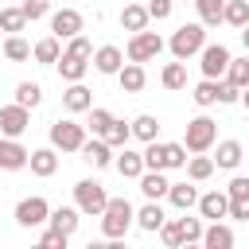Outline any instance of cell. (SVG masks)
I'll return each instance as SVG.
<instances>
[{"label":"cell","mask_w":249,"mask_h":249,"mask_svg":"<svg viewBox=\"0 0 249 249\" xmlns=\"http://www.w3.org/2000/svg\"><path fill=\"white\" fill-rule=\"evenodd\" d=\"M160 82H163L167 89H187V62H183V58L167 62V66L160 70Z\"/></svg>","instance_id":"31"},{"label":"cell","mask_w":249,"mask_h":249,"mask_svg":"<svg viewBox=\"0 0 249 249\" xmlns=\"http://www.w3.org/2000/svg\"><path fill=\"white\" fill-rule=\"evenodd\" d=\"M19 8H23V16H27V19H43V16L51 12V0H23Z\"/></svg>","instance_id":"45"},{"label":"cell","mask_w":249,"mask_h":249,"mask_svg":"<svg viewBox=\"0 0 249 249\" xmlns=\"http://www.w3.org/2000/svg\"><path fill=\"white\" fill-rule=\"evenodd\" d=\"M198 214L210 218V222L230 218V195H226V191H206V195H198Z\"/></svg>","instance_id":"15"},{"label":"cell","mask_w":249,"mask_h":249,"mask_svg":"<svg viewBox=\"0 0 249 249\" xmlns=\"http://www.w3.org/2000/svg\"><path fill=\"white\" fill-rule=\"evenodd\" d=\"M62 105H66V113H89L93 109V93L82 82H70L66 93H62Z\"/></svg>","instance_id":"20"},{"label":"cell","mask_w":249,"mask_h":249,"mask_svg":"<svg viewBox=\"0 0 249 249\" xmlns=\"http://www.w3.org/2000/svg\"><path fill=\"white\" fill-rule=\"evenodd\" d=\"M82 160H86L89 167H109V163L117 160V148H113L105 136H93V140L82 144Z\"/></svg>","instance_id":"14"},{"label":"cell","mask_w":249,"mask_h":249,"mask_svg":"<svg viewBox=\"0 0 249 249\" xmlns=\"http://www.w3.org/2000/svg\"><path fill=\"white\" fill-rule=\"evenodd\" d=\"M51 144L58 148V152H82V144H86V124H78V121H54L51 124Z\"/></svg>","instance_id":"7"},{"label":"cell","mask_w":249,"mask_h":249,"mask_svg":"<svg viewBox=\"0 0 249 249\" xmlns=\"http://www.w3.org/2000/svg\"><path fill=\"white\" fill-rule=\"evenodd\" d=\"M167 222V214H163V206H160V198H148L140 210H136V226L144 230V233H160V226Z\"/></svg>","instance_id":"19"},{"label":"cell","mask_w":249,"mask_h":249,"mask_svg":"<svg viewBox=\"0 0 249 249\" xmlns=\"http://www.w3.org/2000/svg\"><path fill=\"white\" fill-rule=\"evenodd\" d=\"M27 23H31V19L23 16V8H0V31H8V35H19Z\"/></svg>","instance_id":"34"},{"label":"cell","mask_w":249,"mask_h":249,"mask_svg":"<svg viewBox=\"0 0 249 249\" xmlns=\"http://www.w3.org/2000/svg\"><path fill=\"white\" fill-rule=\"evenodd\" d=\"M140 191H144V198H167L171 179H167L160 167H144V175H140Z\"/></svg>","instance_id":"18"},{"label":"cell","mask_w":249,"mask_h":249,"mask_svg":"<svg viewBox=\"0 0 249 249\" xmlns=\"http://www.w3.org/2000/svg\"><path fill=\"white\" fill-rule=\"evenodd\" d=\"M66 51H74V54H89V58H93V43H89L86 35H74V39L66 43Z\"/></svg>","instance_id":"49"},{"label":"cell","mask_w":249,"mask_h":249,"mask_svg":"<svg viewBox=\"0 0 249 249\" xmlns=\"http://www.w3.org/2000/svg\"><path fill=\"white\" fill-rule=\"evenodd\" d=\"M167 202H171L175 210H191V206H198L195 179H187V183H171V191H167Z\"/></svg>","instance_id":"26"},{"label":"cell","mask_w":249,"mask_h":249,"mask_svg":"<svg viewBox=\"0 0 249 249\" xmlns=\"http://www.w3.org/2000/svg\"><path fill=\"white\" fill-rule=\"evenodd\" d=\"M144 167H160V171L187 167V144H160V140H148V148H144Z\"/></svg>","instance_id":"3"},{"label":"cell","mask_w":249,"mask_h":249,"mask_svg":"<svg viewBox=\"0 0 249 249\" xmlns=\"http://www.w3.org/2000/svg\"><path fill=\"white\" fill-rule=\"evenodd\" d=\"M4 58H8V62H27V58H31V43H27L23 35H8V39H4Z\"/></svg>","instance_id":"32"},{"label":"cell","mask_w":249,"mask_h":249,"mask_svg":"<svg viewBox=\"0 0 249 249\" xmlns=\"http://www.w3.org/2000/svg\"><path fill=\"white\" fill-rule=\"evenodd\" d=\"M117 82H121V89H124V93H140V89H144V82H148L144 62H124V66L117 70Z\"/></svg>","instance_id":"21"},{"label":"cell","mask_w":249,"mask_h":249,"mask_svg":"<svg viewBox=\"0 0 249 249\" xmlns=\"http://www.w3.org/2000/svg\"><path fill=\"white\" fill-rule=\"evenodd\" d=\"M226 23L230 27H245L249 23V0H226Z\"/></svg>","instance_id":"37"},{"label":"cell","mask_w":249,"mask_h":249,"mask_svg":"<svg viewBox=\"0 0 249 249\" xmlns=\"http://www.w3.org/2000/svg\"><path fill=\"white\" fill-rule=\"evenodd\" d=\"M167 47H171V54L175 58H191V54H198L202 47H206V23L198 19V23H183V27H175V35L167 39Z\"/></svg>","instance_id":"2"},{"label":"cell","mask_w":249,"mask_h":249,"mask_svg":"<svg viewBox=\"0 0 249 249\" xmlns=\"http://www.w3.org/2000/svg\"><path fill=\"white\" fill-rule=\"evenodd\" d=\"M27 167H31V175L51 179V175L58 171V148H54V144H51V148H35L31 160H27Z\"/></svg>","instance_id":"16"},{"label":"cell","mask_w":249,"mask_h":249,"mask_svg":"<svg viewBox=\"0 0 249 249\" xmlns=\"http://www.w3.org/2000/svg\"><path fill=\"white\" fill-rule=\"evenodd\" d=\"M78 222H82L78 202H74V206H54V210H51V218H47V226H54V230H62V233H70V237H74Z\"/></svg>","instance_id":"23"},{"label":"cell","mask_w":249,"mask_h":249,"mask_svg":"<svg viewBox=\"0 0 249 249\" xmlns=\"http://www.w3.org/2000/svg\"><path fill=\"white\" fill-rule=\"evenodd\" d=\"M233 241H237V237H233V230H230L222 218H218V222H210V226L202 230V245H206V249H230Z\"/></svg>","instance_id":"24"},{"label":"cell","mask_w":249,"mask_h":249,"mask_svg":"<svg viewBox=\"0 0 249 249\" xmlns=\"http://www.w3.org/2000/svg\"><path fill=\"white\" fill-rule=\"evenodd\" d=\"M183 144H187V152H210L218 144V121H210L206 113H198L195 121H187Z\"/></svg>","instance_id":"4"},{"label":"cell","mask_w":249,"mask_h":249,"mask_svg":"<svg viewBox=\"0 0 249 249\" xmlns=\"http://www.w3.org/2000/svg\"><path fill=\"white\" fill-rule=\"evenodd\" d=\"M74 202H78V210H82V214L101 218V210H105L109 195H105V187H101L97 179H78V183H74Z\"/></svg>","instance_id":"5"},{"label":"cell","mask_w":249,"mask_h":249,"mask_svg":"<svg viewBox=\"0 0 249 249\" xmlns=\"http://www.w3.org/2000/svg\"><path fill=\"white\" fill-rule=\"evenodd\" d=\"M47 218H51V202L43 195H27L16 202V226L31 230V226H47Z\"/></svg>","instance_id":"8"},{"label":"cell","mask_w":249,"mask_h":249,"mask_svg":"<svg viewBox=\"0 0 249 249\" xmlns=\"http://www.w3.org/2000/svg\"><path fill=\"white\" fill-rule=\"evenodd\" d=\"M195 105H202V109H210V105H218V78H202L198 86H195Z\"/></svg>","instance_id":"35"},{"label":"cell","mask_w":249,"mask_h":249,"mask_svg":"<svg viewBox=\"0 0 249 249\" xmlns=\"http://www.w3.org/2000/svg\"><path fill=\"white\" fill-rule=\"evenodd\" d=\"M171 8H175V0H148V16L152 19H167Z\"/></svg>","instance_id":"47"},{"label":"cell","mask_w":249,"mask_h":249,"mask_svg":"<svg viewBox=\"0 0 249 249\" xmlns=\"http://www.w3.org/2000/svg\"><path fill=\"white\" fill-rule=\"evenodd\" d=\"M179 230H183V245H195V241H202V218H179Z\"/></svg>","instance_id":"41"},{"label":"cell","mask_w":249,"mask_h":249,"mask_svg":"<svg viewBox=\"0 0 249 249\" xmlns=\"http://www.w3.org/2000/svg\"><path fill=\"white\" fill-rule=\"evenodd\" d=\"M230 218L233 222H249V198H230Z\"/></svg>","instance_id":"48"},{"label":"cell","mask_w":249,"mask_h":249,"mask_svg":"<svg viewBox=\"0 0 249 249\" xmlns=\"http://www.w3.org/2000/svg\"><path fill=\"white\" fill-rule=\"evenodd\" d=\"M183 4H187V0H183ZM191 4H195V0H191Z\"/></svg>","instance_id":"53"},{"label":"cell","mask_w":249,"mask_h":249,"mask_svg":"<svg viewBox=\"0 0 249 249\" xmlns=\"http://www.w3.org/2000/svg\"><path fill=\"white\" fill-rule=\"evenodd\" d=\"M121 66H124V51H121V47L105 43V47L93 51V70H97V74H117Z\"/></svg>","instance_id":"17"},{"label":"cell","mask_w":249,"mask_h":249,"mask_svg":"<svg viewBox=\"0 0 249 249\" xmlns=\"http://www.w3.org/2000/svg\"><path fill=\"white\" fill-rule=\"evenodd\" d=\"M230 47L226 43H206L202 51H198V66H202V78H226V70H230Z\"/></svg>","instance_id":"9"},{"label":"cell","mask_w":249,"mask_h":249,"mask_svg":"<svg viewBox=\"0 0 249 249\" xmlns=\"http://www.w3.org/2000/svg\"><path fill=\"white\" fill-rule=\"evenodd\" d=\"M195 8H198V19H202L206 27L226 23V0H195Z\"/></svg>","instance_id":"30"},{"label":"cell","mask_w":249,"mask_h":249,"mask_svg":"<svg viewBox=\"0 0 249 249\" xmlns=\"http://www.w3.org/2000/svg\"><path fill=\"white\" fill-rule=\"evenodd\" d=\"M210 175H214V156H206V152H191V156H187V179L206 183Z\"/></svg>","instance_id":"28"},{"label":"cell","mask_w":249,"mask_h":249,"mask_svg":"<svg viewBox=\"0 0 249 249\" xmlns=\"http://www.w3.org/2000/svg\"><path fill=\"white\" fill-rule=\"evenodd\" d=\"M241 43H245V51H249V23L241 27Z\"/></svg>","instance_id":"50"},{"label":"cell","mask_w":249,"mask_h":249,"mask_svg":"<svg viewBox=\"0 0 249 249\" xmlns=\"http://www.w3.org/2000/svg\"><path fill=\"white\" fill-rule=\"evenodd\" d=\"M241 105H245V109H249V86H245V89H241Z\"/></svg>","instance_id":"51"},{"label":"cell","mask_w":249,"mask_h":249,"mask_svg":"<svg viewBox=\"0 0 249 249\" xmlns=\"http://www.w3.org/2000/svg\"><path fill=\"white\" fill-rule=\"evenodd\" d=\"M128 136H132V121H117V117H113V124H109V132H105V140H109L113 148H124V144H128Z\"/></svg>","instance_id":"38"},{"label":"cell","mask_w":249,"mask_h":249,"mask_svg":"<svg viewBox=\"0 0 249 249\" xmlns=\"http://www.w3.org/2000/svg\"><path fill=\"white\" fill-rule=\"evenodd\" d=\"M58 54H62V39H58V35H47V39H39V43L31 47V58L43 62V66H54Z\"/></svg>","instance_id":"27"},{"label":"cell","mask_w":249,"mask_h":249,"mask_svg":"<svg viewBox=\"0 0 249 249\" xmlns=\"http://www.w3.org/2000/svg\"><path fill=\"white\" fill-rule=\"evenodd\" d=\"M16 101L27 105V109H35V105L43 101V86H39V82H19V86H16Z\"/></svg>","instance_id":"36"},{"label":"cell","mask_w":249,"mask_h":249,"mask_svg":"<svg viewBox=\"0 0 249 249\" xmlns=\"http://www.w3.org/2000/svg\"><path fill=\"white\" fill-rule=\"evenodd\" d=\"M226 195L230 198H249V175H233L230 187H226Z\"/></svg>","instance_id":"46"},{"label":"cell","mask_w":249,"mask_h":249,"mask_svg":"<svg viewBox=\"0 0 249 249\" xmlns=\"http://www.w3.org/2000/svg\"><path fill=\"white\" fill-rule=\"evenodd\" d=\"M113 163H117V171H121L124 179H140V175H144V152H132L128 144L117 152V160H113Z\"/></svg>","instance_id":"22"},{"label":"cell","mask_w":249,"mask_h":249,"mask_svg":"<svg viewBox=\"0 0 249 249\" xmlns=\"http://www.w3.org/2000/svg\"><path fill=\"white\" fill-rule=\"evenodd\" d=\"M132 136H136V140H144V144H148V140H156V136H160V121H156L152 113L132 117Z\"/></svg>","instance_id":"33"},{"label":"cell","mask_w":249,"mask_h":249,"mask_svg":"<svg viewBox=\"0 0 249 249\" xmlns=\"http://www.w3.org/2000/svg\"><path fill=\"white\" fill-rule=\"evenodd\" d=\"M160 237H163V245H167V249H179V245H183V230H179V218H175V222H163V226H160Z\"/></svg>","instance_id":"42"},{"label":"cell","mask_w":249,"mask_h":249,"mask_svg":"<svg viewBox=\"0 0 249 249\" xmlns=\"http://www.w3.org/2000/svg\"><path fill=\"white\" fill-rule=\"evenodd\" d=\"M233 101H241V89L230 78H218V105H233Z\"/></svg>","instance_id":"43"},{"label":"cell","mask_w":249,"mask_h":249,"mask_svg":"<svg viewBox=\"0 0 249 249\" xmlns=\"http://www.w3.org/2000/svg\"><path fill=\"white\" fill-rule=\"evenodd\" d=\"M66 241H70V233L54 230V226H47V230H43V237H39V245H51V249H66Z\"/></svg>","instance_id":"44"},{"label":"cell","mask_w":249,"mask_h":249,"mask_svg":"<svg viewBox=\"0 0 249 249\" xmlns=\"http://www.w3.org/2000/svg\"><path fill=\"white\" fill-rule=\"evenodd\" d=\"M27 160H31V152L16 136H0V171H23Z\"/></svg>","instance_id":"11"},{"label":"cell","mask_w":249,"mask_h":249,"mask_svg":"<svg viewBox=\"0 0 249 249\" xmlns=\"http://www.w3.org/2000/svg\"><path fill=\"white\" fill-rule=\"evenodd\" d=\"M148 19H152V16H148V4H124V8H121V27H124V31H144Z\"/></svg>","instance_id":"29"},{"label":"cell","mask_w":249,"mask_h":249,"mask_svg":"<svg viewBox=\"0 0 249 249\" xmlns=\"http://www.w3.org/2000/svg\"><path fill=\"white\" fill-rule=\"evenodd\" d=\"M226 78H230L237 89H245V86H249V58H230V70H226Z\"/></svg>","instance_id":"40"},{"label":"cell","mask_w":249,"mask_h":249,"mask_svg":"<svg viewBox=\"0 0 249 249\" xmlns=\"http://www.w3.org/2000/svg\"><path fill=\"white\" fill-rule=\"evenodd\" d=\"M109 124H113V113H109V109H89L86 128H89L93 136H105V132H109Z\"/></svg>","instance_id":"39"},{"label":"cell","mask_w":249,"mask_h":249,"mask_svg":"<svg viewBox=\"0 0 249 249\" xmlns=\"http://www.w3.org/2000/svg\"><path fill=\"white\" fill-rule=\"evenodd\" d=\"M132 222H136V210H132L128 198H109L105 202V210H101V233L109 241H121L132 230Z\"/></svg>","instance_id":"1"},{"label":"cell","mask_w":249,"mask_h":249,"mask_svg":"<svg viewBox=\"0 0 249 249\" xmlns=\"http://www.w3.org/2000/svg\"><path fill=\"white\" fill-rule=\"evenodd\" d=\"M241 156H245L241 140H218V152H214V167H226V171H233V167L241 163Z\"/></svg>","instance_id":"25"},{"label":"cell","mask_w":249,"mask_h":249,"mask_svg":"<svg viewBox=\"0 0 249 249\" xmlns=\"http://www.w3.org/2000/svg\"><path fill=\"white\" fill-rule=\"evenodd\" d=\"M89 62H93L89 54H74V51H62L54 66H58V78H62V82H82V78H86V70H89Z\"/></svg>","instance_id":"13"},{"label":"cell","mask_w":249,"mask_h":249,"mask_svg":"<svg viewBox=\"0 0 249 249\" xmlns=\"http://www.w3.org/2000/svg\"><path fill=\"white\" fill-rule=\"evenodd\" d=\"M0 58H4V47H0Z\"/></svg>","instance_id":"52"},{"label":"cell","mask_w":249,"mask_h":249,"mask_svg":"<svg viewBox=\"0 0 249 249\" xmlns=\"http://www.w3.org/2000/svg\"><path fill=\"white\" fill-rule=\"evenodd\" d=\"M51 35H58V39L82 35V12H78V8H58V12L51 16Z\"/></svg>","instance_id":"12"},{"label":"cell","mask_w":249,"mask_h":249,"mask_svg":"<svg viewBox=\"0 0 249 249\" xmlns=\"http://www.w3.org/2000/svg\"><path fill=\"white\" fill-rule=\"evenodd\" d=\"M27 128H31V109L27 105L16 101V105H4L0 109V136H16L19 140Z\"/></svg>","instance_id":"10"},{"label":"cell","mask_w":249,"mask_h":249,"mask_svg":"<svg viewBox=\"0 0 249 249\" xmlns=\"http://www.w3.org/2000/svg\"><path fill=\"white\" fill-rule=\"evenodd\" d=\"M160 51H163V39L144 27V31H132V39L124 47V58L128 62H152V58H160Z\"/></svg>","instance_id":"6"}]
</instances>
